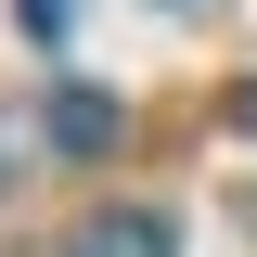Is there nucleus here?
<instances>
[{"mask_svg":"<svg viewBox=\"0 0 257 257\" xmlns=\"http://www.w3.org/2000/svg\"><path fill=\"white\" fill-rule=\"evenodd\" d=\"M64 257H180V231H167L155 206H103V219H77Z\"/></svg>","mask_w":257,"mask_h":257,"instance_id":"nucleus-1","label":"nucleus"},{"mask_svg":"<svg viewBox=\"0 0 257 257\" xmlns=\"http://www.w3.org/2000/svg\"><path fill=\"white\" fill-rule=\"evenodd\" d=\"M116 103H103V90H52V142H64V155H103V142H116Z\"/></svg>","mask_w":257,"mask_h":257,"instance_id":"nucleus-2","label":"nucleus"},{"mask_svg":"<svg viewBox=\"0 0 257 257\" xmlns=\"http://www.w3.org/2000/svg\"><path fill=\"white\" fill-rule=\"evenodd\" d=\"M77 26V0H26V39H64Z\"/></svg>","mask_w":257,"mask_h":257,"instance_id":"nucleus-3","label":"nucleus"},{"mask_svg":"<svg viewBox=\"0 0 257 257\" xmlns=\"http://www.w3.org/2000/svg\"><path fill=\"white\" fill-rule=\"evenodd\" d=\"M231 128H244V142H257V77H244V103H231Z\"/></svg>","mask_w":257,"mask_h":257,"instance_id":"nucleus-4","label":"nucleus"}]
</instances>
